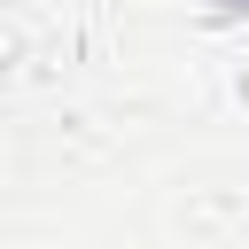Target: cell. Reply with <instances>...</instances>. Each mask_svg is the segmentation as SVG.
I'll return each mask as SVG.
<instances>
[{"label":"cell","mask_w":249,"mask_h":249,"mask_svg":"<svg viewBox=\"0 0 249 249\" xmlns=\"http://www.w3.org/2000/svg\"><path fill=\"white\" fill-rule=\"evenodd\" d=\"M218 8H233V16H249V0H218Z\"/></svg>","instance_id":"obj_1"}]
</instances>
